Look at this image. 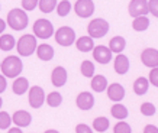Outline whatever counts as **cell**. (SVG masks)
<instances>
[{
  "label": "cell",
  "mask_w": 158,
  "mask_h": 133,
  "mask_svg": "<svg viewBox=\"0 0 158 133\" xmlns=\"http://www.w3.org/2000/svg\"><path fill=\"white\" fill-rule=\"evenodd\" d=\"M0 70L6 78H16L23 70V64L19 57L10 55V57L5 58L3 62H0Z\"/></svg>",
  "instance_id": "cell-1"
},
{
  "label": "cell",
  "mask_w": 158,
  "mask_h": 133,
  "mask_svg": "<svg viewBox=\"0 0 158 133\" xmlns=\"http://www.w3.org/2000/svg\"><path fill=\"white\" fill-rule=\"evenodd\" d=\"M29 23L28 14L23 9H12L7 14V25L13 30H23Z\"/></svg>",
  "instance_id": "cell-2"
},
{
  "label": "cell",
  "mask_w": 158,
  "mask_h": 133,
  "mask_svg": "<svg viewBox=\"0 0 158 133\" xmlns=\"http://www.w3.org/2000/svg\"><path fill=\"white\" fill-rule=\"evenodd\" d=\"M18 52L22 57H29L35 52L36 49V36L35 35H23L16 43Z\"/></svg>",
  "instance_id": "cell-3"
},
{
  "label": "cell",
  "mask_w": 158,
  "mask_h": 133,
  "mask_svg": "<svg viewBox=\"0 0 158 133\" xmlns=\"http://www.w3.org/2000/svg\"><path fill=\"white\" fill-rule=\"evenodd\" d=\"M87 30H89V36H91V38H103L109 32V22L105 19H93L89 23Z\"/></svg>",
  "instance_id": "cell-4"
},
{
  "label": "cell",
  "mask_w": 158,
  "mask_h": 133,
  "mask_svg": "<svg viewBox=\"0 0 158 133\" xmlns=\"http://www.w3.org/2000/svg\"><path fill=\"white\" fill-rule=\"evenodd\" d=\"M55 41L61 46H71L76 41V32L70 26H61L55 32Z\"/></svg>",
  "instance_id": "cell-5"
},
{
  "label": "cell",
  "mask_w": 158,
  "mask_h": 133,
  "mask_svg": "<svg viewBox=\"0 0 158 133\" xmlns=\"http://www.w3.org/2000/svg\"><path fill=\"white\" fill-rule=\"evenodd\" d=\"M34 33L39 39H48L52 36L54 26L48 19H38L34 23Z\"/></svg>",
  "instance_id": "cell-6"
},
{
  "label": "cell",
  "mask_w": 158,
  "mask_h": 133,
  "mask_svg": "<svg viewBox=\"0 0 158 133\" xmlns=\"http://www.w3.org/2000/svg\"><path fill=\"white\" fill-rule=\"evenodd\" d=\"M74 12L80 18H90L94 13V2L93 0H77L74 5Z\"/></svg>",
  "instance_id": "cell-7"
},
{
  "label": "cell",
  "mask_w": 158,
  "mask_h": 133,
  "mask_svg": "<svg viewBox=\"0 0 158 133\" xmlns=\"http://www.w3.org/2000/svg\"><path fill=\"white\" fill-rule=\"evenodd\" d=\"M45 101V93L39 86H34L29 90V104L34 109H39Z\"/></svg>",
  "instance_id": "cell-8"
},
{
  "label": "cell",
  "mask_w": 158,
  "mask_h": 133,
  "mask_svg": "<svg viewBox=\"0 0 158 133\" xmlns=\"http://www.w3.org/2000/svg\"><path fill=\"white\" fill-rule=\"evenodd\" d=\"M129 14L132 18L142 16V14L149 13L148 10V2L147 0H132L129 3Z\"/></svg>",
  "instance_id": "cell-9"
},
{
  "label": "cell",
  "mask_w": 158,
  "mask_h": 133,
  "mask_svg": "<svg viewBox=\"0 0 158 133\" xmlns=\"http://www.w3.org/2000/svg\"><path fill=\"white\" fill-rule=\"evenodd\" d=\"M93 58L99 64H109L112 61V51L107 46H105V45L94 46L93 48Z\"/></svg>",
  "instance_id": "cell-10"
},
{
  "label": "cell",
  "mask_w": 158,
  "mask_h": 133,
  "mask_svg": "<svg viewBox=\"0 0 158 133\" xmlns=\"http://www.w3.org/2000/svg\"><path fill=\"white\" fill-rule=\"evenodd\" d=\"M141 61L145 66H149V68L158 66V51L154 49V48L144 49L142 54H141Z\"/></svg>",
  "instance_id": "cell-11"
},
{
  "label": "cell",
  "mask_w": 158,
  "mask_h": 133,
  "mask_svg": "<svg viewBox=\"0 0 158 133\" xmlns=\"http://www.w3.org/2000/svg\"><path fill=\"white\" fill-rule=\"evenodd\" d=\"M76 103H77V107L80 110H90L94 106V95L91 93H89V91H83V93L78 94Z\"/></svg>",
  "instance_id": "cell-12"
},
{
  "label": "cell",
  "mask_w": 158,
  "mask_h": 133,
  "mask_svg": "<svg viewBox=\"0 0 158 133\" xmlns=\"http://www.w3.org/2000/svg\"><path fill=\"white\" fill-rule=\"evenodd\" d=\"M67 78H68V74L64 66H55L54 68L52 74H51V81H52L54 87H62L67 83Z\"/></svg>",
  "instance_id": "cell-13"
},
{
  "label": "cell",
  "mask_w": 158,
  "mask_h": 133,
  "mask_svg": "<svg viewBox=\"0 0 158 133\" xmlns=\"http://www.w3.org/2000/svg\"><path fill=\"white\" fill-rule=\"evenodd\" d=\"M12 122L16 126H19V127H28L29 124H31V122H32V116H31V113L25 111V110H18L13 114Z\"/></svg>",
  "instance_id": "cell-14"
},
{
  "label": "cell",
  "mask_w": 158,
  "mask_h": 133,
  "mask_svg": "<svg viewBox=\"0 0 158 133\" xmlns=\"http://www.w3.org/2000/svg\"><path fill=\"white\" fill-rule=\"evenodd\" d=\"M107 90V97H109L112 101H122L125 97V88L118 83H113L110 84L109 87H106Z\"/></svg>",
  "instance_id": "cell-15"
},
{
  "label": "cell",
  "mask_w": 158,
  "mask_h": 133,
  "mask_svg": "<svg viewBox=\"0 0 158 133\" xmlns=\"http://www.w3.org/2000/svg\"><path fill=\"white\" fill-rule=\"evenodd\" d=\"M115 71L120 75H123V74L129 71V58L126 55H122V52L115 59Z\"/></svg>",
  "instance_id": "cell-16"
},
{
  "label": "cell",
  "mask_w": 158,
  "mask_h": 133,
  "mask_svg": "<svg viewBox=\"0 0 158 133\" xmlns=\"http://www.w3.org/2000/svg\"><path fill=\"white\" fill-rule=\"evenodd\" d=\"M36 55H38L39 59H42V61H51L54 58V48L48 43H42V45H39L36 46Z\"/></svg>",
  "instance_id": "cell-17"
},
{
  "label": "cell",
  "mask_w": 158,
  "mask_h": 133,
  "mask_svg": "<svg viewBox=\"0 0 158 133\" xmlns=\"http://www.w3.org/2000/svg\"><path fill=\"white\" fill-rule=\"evenodd\" d=\"M76 46L80 52H90L94 48V42H93V38L91 36H81V38L77 39Z\"/></svg>",
  "instance_id": "cell-18"
},
{
  "label": "cell",
  "mask_w": 158,
  "mask_h": 133,
  "mask_svg": "<svg viewBox=\"0 0 158 133\" xmlns=\"http://www.w3.org/2000/svg\"><path fill=\"white\" fill-rule=\"evenodd\" d=\"M29 90V81L28 78H25V77H19V78H16L13 83V93L18 95H22L25 94L26 91Z\"/></svg>",
  "instance_id": "cell-19"
},
{
  "label": "cell",
  "mask_w": 158,
  "mask_h": 133,
  "mask_svg": "<svg viewBox=\"0 0 158 133\" xmlns=\"http://www.w3.org/2000/svg\"><path fill=\"white\" fill-rule=\"evenodd\" d=\"M126 46V41L122 36H115L110 39L109 42V49L112 51V54H120Z\"/></svg>",
  "instance_id": "cell-20"
},
{
  "label": "cell",
  "mask_w": 158,
  "mask_h": 133,
  "mask_svg": "<svg viewBox=\"0 0 158 133\" xmlns=\"http://www.w3.org/2000/svg\"><path fill=\"white\" fill-rule=\"evenodd\" d=\"M148 88H149V81L147 80V78H144V77H139V78H136V80H135V83H134L135 94L144 95V94H147Z\"/></svg>",
  "instance_id": "cell-21"
},
{
  "label": "cell",
  "mask_w": 158,
  "mask_h": 133,
  "mask_svg": "<svg viewBox=\"0 0 158 133\" xmlns=\"http://www.w3.org/2000/svg\"><path fill=\"white\" fill-rule=\"evenodd\" d=\"M107 87V80L103 75H93L91 77V88L96 93H102Z\"/></svg>",
  "instance_id": "cell-22"
},
{
  "label": "cell",
  "mask_w": 158,
  "mask_h": 133,
  "mask_svg": "<svg viewBox=\"0 0 158 133\" xmlns=\"http://www.w3.org/2000/svg\"><path fill=\"white\" fill-rule=\"evenodd\" d=\"M110 113H112V116L115 117V119L118 120H123L128 117V109L125 107L123 104H120V103H116V104L112 106V109H110Z\"/></svg>",
  "instance_id": "cell-23"
},
{
  "label": "cell",
  "mask_w": 158,
  "mask_h": 133,
  "mask_svg": "<svg viewBox=\"0 0 158 133\" xmlns=\"http://www.w3.org/2000/svg\"><path fill=\"white\" fill-rule=\"evenodd\" d=\"M149 26V19L147 18V14H142V16H136L132 22V28L138 32H144L147 30Z\"/></svg>",
  "instance_id": "cell-24"
},
{
  "label": "cell",
  "mask_w": 158,
  "mask_h": 133,
  "mask_svg": "<svg viewBox=\"0 0 158 133\" xmlns=\"http://www.w3.org/2000/svg\"><path fill=\"white\" fill-rule=\"evenodd\" d=\"M16 45V41L12 35L9 33H5V35H2L0 36V49L2 51H12Z\"/></svg>",
  "instance_id": "cell-25"
},
{
  "label": "cell",
  "mask_w": 158,
  "mask_h": 133,
  "mask_svg": "<svg viewBox=\"0 0 158 133\" xmlns=\"http://www.w3.org/2000/svg\"><path fill=\"white\" fill-rule=\"evenodd\" d=\"M109 119L107 117H97L93 122V130H96L99 133H103L109 129Z\"/></svg>",
  "instance_id": "cell-26"
},
{
  "label": "cell",
  "mask_w": 158,
  "mask_h": 133,
  "mask_svg": "<svg viewBox=\"0 0 158 133\" xmlns=\"http://www.w3.org/2000/svg\"><path fill=\"white\" fill-rule=\"evenodd\" d=\"M39 10L44 13H51L57 7V0H38Z\"/></svg>",
  "instance_id": "cell-27"
},
{
  "label": "cell",
  "mask_w": 158,
  "mask_h": 133,
  "mask_svg": "<svg viewBox=\"0 0 158 133\" xmlns=\"http://www.w3.org/2000/svg\"><path fill=\"white\" fill-rule=\"evenodd\" d=\"M47 103H48L49 107H58V106H61L62 103V95L58 93V91H52V93H49L48 97H47Z\"/></svg>",
  "instance_id": "cell-28"
},
{
  "label": "cell",
  "mask_w": 158,
  "mask_h": 133,
  "mask_svg": "<svg viewBox=\"0 0 158 133\" xmlns=\"http://www.w3.org/2000/svg\"><path fill=\"white\" fill-rule=\"evenodd\" d=\"M80 70H81V74L86 78H91V77L94 75V65H93L91 61H83Z\"/></svg>",
  "instance_id": "cell-29"
},
{
  "label": "cell",
  "mask_w": 158,
  "mask_h": 133,
  "mask_svg": "<svg viewBox=\"0 0 158 133\" xmlns=\"http://www.w3.org/2000/svg\"><path fill=\"white\" fill-rule=\"evenodd\" d=\"M70 12H71V3H70L68 0H62V2H60V3L57 5V13H58V16L64 18V16H67Z\"/></svg>",
  "instance_id": "cell-30"
},
{
  "label": "cell",
  "mask_w": 158,
  "mask_h": 133,
  "mask_svg": "<svg viewBox=\"0 0 158 133\" xmlns=\"http://www.w3.org/2000/svg\"><path fill=\"white\" fill-rule=\"evenodd\" d=\"M12 124V117L6 111H0V130H7Z\"/></svg>",
  "instance_id": "cell-31"
},
{
  "label": "cell",
  "mask_w": 158,
  "mask_h": 133,
  "mask_svg": "<svg viewBox=\"0 0 158 133\" xmlns=\"http://www.w3.org/2000/svg\"><path fill=\"white\" fill-rule=\"evenodd\" d=\"M155 106L152 103H144V104L141 106V113L144 114V116H154L155 114Z\"/></svg>",
  "instance_id": "cell-32"
},
{
  "label": "cell",
  "mask_w": 158,
  "mask_h": 133,
  "mask_svg": "<svg viewBox=\"0 0 158 133\" xmlns=\"http://www.w3.org/2000/svg\"><path fill=\"white\" fill-rule=\"evenodd\" d=\"M113 130H115V133H131V126L125 122H119Z\"/></svg>",
  "instance_id": "cell-33"
},
{
  "label": "cell",
  "mask_w": 158,
  "mask_h": 133,
  "mask_svg": "<svg viewBox=\"0 0 158 133\" xmlns=\"http://www.w3.org/2000/svg\"><path fill=\"white\" fill-rule=\"evenodd\" d=\"M38 6V0H22V7L23 10L29 12V10H34Z\"/></svg>",
  "instance_id": "cell-34"
},
{
  "label": "cell",
  "mask_w": 158,
  "mask_h": 133,
  "mask_svg": "<svg viewBox=\"0 0 158 133\" xmlns=\"http://www.w3.org/2000/svg\"><path fill=\"white\" fill-rule=\"evenodd\" d=\"M149 83L152 84V86L158 87V66H154L151 72H149Z\"/></svg>",
  "instance_id": "cell-35"
},
{
  "label": "cell",
  "mask_w": 158,
  "mask_h": 133,
  "mask_svg": "<svg viewBox=\"0 0 158 133\" xmlns=\"http://www.w3.org/2000/svg\"><path fill=\"white\" fill-rule=\"evenodd\" d=\"M148 10L155 18H158V0H149L148 2Z\"/></svg>",
  "instance_id": "cell-36"
},
{
  "label": "cell",
  "mask_w": 158,
  "mask_h": 133,
  "mask_svg": "<svg viewBox=\"0 0 158 133\" xmlns=\"http://www.w3.org/2000/svg\"><path fill=\"white\" fill-rule=\"evenodd\" d=\"M76 132H77V133H90V132H91V129L89 127L87 124H83V123H80V124H77Z\"/></svg>",
  "instance_id": "cell-37"
},
{
  "label": "cell",
  "mask_w": 158,
  "mask_h": 133,
  "mask_svg": "<svg viewBox=\"0 0 158 133\" xmlns=\"http://www.w3.org/2000/svg\"><path fill=\"white\" fill-rule=\"evenodd\" d=\"M7 87V81H6V77L5 75H0V94L6 90Z\"/></svg>",
  "instance_id": "cell-38"
},
{
  "label": "cell",
  "mask_w": 158,
  "mask_h": 133,
  "mask_svg": "<svg viewBox=\"0 0 158 133\" xmlns=\"http://www.w3.org/2000/svg\"><path fill=\"white\" fill-rule=\"evenodd\" d=\"M145 133H158V127L157 126H152V124H148L147 127L144 129Z\"/></svg>",
  "instance_id": "cell-39"
},
{
  "label": "cell",
  "mask_w": 158,
  "mask_h": 133,
  "mask_svg": "<svg viewBox=\"0 0 158 133\" xmlns=\"http://www.w3.org/2000/svg\"><path fill=\"white\" fill-rule=\"evenodd\" d=\"M10 133H20L22 132V127H19V126H16V127H9L7 129Z\"/></svg>",
  "instance_id": "cell-40"
},
{
  "label": "cell",
  "mask_w": 158,
  "mask_h": 133,
  "mask_svg": "<svg viewBox=\"0 0 158 133\" xmlns=\"http://www.w3.org/2000/svg\"><path fill=\"white\" fill-rule=\"evenodd\" d=\"M5 29H6V22L3 19H0V33L5 32Z\"/></svg>",
  "instance_id": "cell-41"
},
{
  "label": "cell",
  "mask_w": 158,
  "mask_h": 133,
  "mask_svg": "<svg viewBox=\"0 0 158 133\" xmlns=\"http://www.w3.org/2000/svg\"><path fill=\"white\" fill-rule=\"evenodd\" d=\"M47 132H48V133H55V132H57V130H54V129H48Z\"/></svg>",
  "instance_id": "cell-42"
},
{
  "label": "cell",
  "mask_w": 158,
  "mask_h": 133,
  "mask_svg": "<svg viewBox=\"0 0 158 133\" xmlns=\"http://www.w3.org/2000/svg\"><path fill=\"white\" fill-rule=\"evenodd\" d=\"M2 104H3V100H2V97H0V107H2Z\"/></svg>",
  "instance_id": "cell-43"
}]
</instances>
